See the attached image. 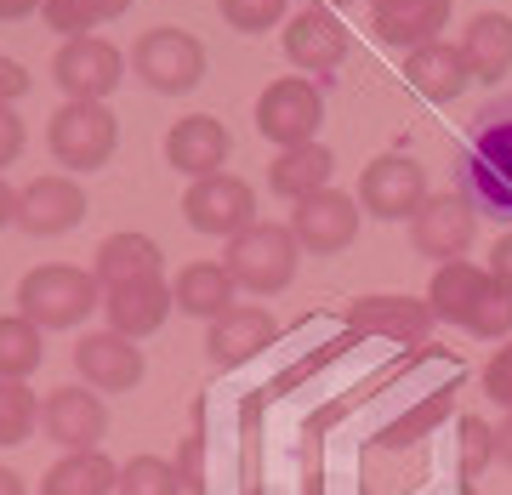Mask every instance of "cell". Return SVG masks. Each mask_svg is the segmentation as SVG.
I'll list each match as a JSON object with an SVG mask.
<instances>
[{
	"label": "cell",
	"mask_w": 512,
	"mask_h": 495,
	"mask_svg": "<svg viewBox=\"0 0 512 495\" xmlns=\"http://www.w3.org/2000/svg\"><path fill=\"white\" fill-rule=\"evenodd\" d=\"M490 285V268H478V262H444V268H433V285H427V308L439 313V319H450V325H467V313H473L478 291Z\"/></svg>",
	"instance_id": "4316f807"
},
{
	"label": "cell",
	"mask_w": 512,
	"mask_h": 495,
	"mask_svg": "<svg viewBox=\"0 0 512 495\" xmlns=\"http://www.w3.org/2000/svg\"><path fill=\"white\" fill-rule=\"evenodd\" d=\"M484 393H490V404H507L512 410V336H507V348L484 365Z\"/></svg>",
	"instance_id": "e575fe53"
},
{
	"label": "cell",
	"mask_w": 512,
	"mask_h": 495,
	"mask_svg": "<svg viewBox=\"0 0 512 495\" xmlns=\"http://www.w3.org/2000/svg\"><path fill=\"white\" fill-rule=\"evenodd\" d=\"M131 74L143 80L148 92L160 97H183L205 80V46L188 29H148L131 46Z\"/></svg>",
	"instance_id": "8992f818"
},
{
	"label": "cell",
	"mask_w": 512,
	"mask_h": 495,
	"mask_svg": "<svg viewBox=\"0 0 512 495\" xmlns=\"http://www.w3.org/2000/svg\"><path fill=\"white\" fill-rule=\"evenodd\" d=\"M103 308V279L74 262H40L18 279V313L40 330H74Z\"/></svg>",
	"instance_id": "7a4b0ae2"
},
{
	"label": "cell",
	"mask_w": 512,
	"mask_h": 495,
	"mask_svg": "<svg viewBox=\"0 0 512 495\" xmlns=\"http://www.w3.org/2000/svg\"><path fill=\"white\" fill-rule=\"evenodd\" d=\"M0 495H29V484H23L12 467H0Z\"/></svg>",
	"instance_id": "7bdbcfd3"
},
{
	"label": "cell",
	"mask_w": 512,
	"mask_h": 495,
	"mask_svg": "<svg viewBox=\"0 0 512 495\" xmlns=\"http://www.w3.org/2000/svg\"><path fill=\"white\" fill-rule=\"evenodd\" d=\"M370 6H387V0H370Z\"/></svg>",
	"instance_id": "bcb514c9"
},
{
	"label": "cell",
	"mask_w": 512,
	"mask_h": 495,
	"mask_svg": "<svg viewBox=\"0 0 512 495\" xmlns=\"http://www.w3.org/2000/svg\"><path fill=\"white\" fill-rule=\"evenodd\" d=\"M114 490H120V467L103 450H69L40 478V495H114Z\"/></svg>",
	"instance_id": "484cf974"
},
{
	"label": "cell",
	"mask_w": 512,
	"mask_h": 495,
	"mask_svg": "<svg viewBox=\"0 0 512 495\" xmlns=\"http://www.w3.org/2000/svg\"><path fill=\"white\" fill-rule=\"evenodd\" d=\"M165 257H160V245L148 234H109L103 245H97V262H92V274L103 279V291L109 285H131V279H160Z\"/></svg>",
	"instance_id": "d4e9b609"
},
{
	"label": "cell",
	"mask_w": 512,
	"mask_h": 495,
	"mask_svg": "<svg viewBox=\"0 0 512 495\" xmlns=\"http://www.w3.org/2000/svg\"><path fill=\"white\" fill-rule=\"evenodd\" d=\"M177 478H183V490H188V495H200V490H205V478H200V439H188V444H183V467H177Z\"/></svg>",
	"instance_id": "f35d334b"
},
{
	"label": "cell",
	"mask_w": 512,
	"mask_h": 495,
	"mask_svg": "<svg viewBox=\"0 0 512 495\" xmlns=\"http://www.w3.org/2000/svg\"><path fill=\"white\" fill-rule=\"evenodd\" d=\"M330 6H348V0H330Z\"/></svg>",
	"instance_id": "f6af8a7d"
},
{
	"label": "cell",
	"mask_w": 512,
	"mask_h": 495,
	"mask_svg": "<svg viewBox=\"0 0 512 495\" xmlns=\"http://www.w3.org/2000/svg\"><path fill=\"white\" fill-rule=\"evenodd\" d=\"M46 348H40V325L23 313H0V382H23L35 376Z\"/></svg>",
	"instance_id": "83f0119b"
},
{
	"label": "cell",
	"mask_w": 512,
	"mask_h": 495,
	"mask_svg": "<svg viewBox=\"0 0 512 495\" xmlns=\"http://www.w3.org/2000/svg\"><path fill=\"white\" fill-rule=\"evenodd\" d=\"M348 325L359 336H387V342H427L439 313L427 308V296H359L348 308Z\"/></svg>",
	"instance_id": "e0dca14e"
},
{
	"label": "cell",
	"mask_w": 512,
	"mask_h": 495,
	"mask_svg": "<svg viewBox=\"0 0 512 495\" xmlns=\"http://www.w3.org/2000/svg\"><path fill=\"white\" fill-rule=\"evenodd\" d=\"M6 222H18V194H12L6 177H0V228H6Z\"/></svg>",
	"instance_id": "b9f144b4"
},
{
	"label": "cell",
	"mask_w": 512,
	"mask_h": 495,
	"mask_svg": "<svg viewBox=\"0 0 512 495\" xmlns=\"http://www.w3.org/2000/svg\"><path fill=\"white\" fill-rule=\"evenodd\" d=\"M285 6L291 0H217V12L228 29H239V35H262L268 23L285 18Z\"/></svg>",
	"instance_id": "1f68e13d"
},
{
	"label": "cell",
	"mask_w": 512,
	"mask_h": 495,
	"mask_svg": "<svg viewBox=\"0 0 512 495\" xmlns=\"http://www.w3.org/2000/svg\"><path fill=\"white\" fill-rule=\"evenodd\" d=\"M461 57L478 86H501L512 69V18L507 12H478L461 35Z\"/></svg>",
	"instance_id": "7402d4cb"
},
{
	"label": "cell",
	"mask_w": 512,
	"mask_h": 495,
	"mask_svg": "<svg viewBox=\"0 0 512 495\" xmlns=\"http://www.w3.org/2000/svg\"><path fill=\"white\" fill-rule=\"evenodd\" d=\"M228 154H234V137H228V126L217 114H183L165 131V160L183 177H217Z\"/></svg>",
	"instance_id": "2e32d148"
},
{
	"label": "cell",
	"mask_w": 512,
	"mask_h": 495,
	"mask_svg": "<svg viewBox=\"0 0 512 495\" xmlns=\"http://www.w3.org/2000/svg\"><path fill=\"white\" fill-rule=\"evenodd\" d=\"M495 461V427L478 416H461V473L478 478Z\"/></svg>",
	"instance_id": "836d02e7"
},
{
	"label": "cell",
	"mask_w": 512,
	"mask_h": 495,
	"mask_svg": "<svg viewBox=\"0 0 512 495\" xmlns=\"http://www.w3.org/2000/svg\"><path fill=\"white\" fill-rule=\"evenodd\" d=\"M473 239H478V211L467 205V194H433V200L410 217V245L433 262L467 257Z\"/></svg>",
	"instance_id": "7c38bea8"
},
{
	"label": "cell",
	"mask_w": 512,
	"mask_h": 495,
	"mask_svg": "<svg viewBox=\"0 0 512 495\" xmlns=\"http://www.w3.org/2000/svg\"><path fill=\"white\" fill-rule=\"evenodd\" d=\"M234 274L222 268V262H188L183 274H177V285H171V296H177V313H188V319H222V313L234 308Z\"/></svg>",
	"instance_id": "cb8c5ba5"
},
{
	"label": "cell",
	"mask_w": 512,
	"mask_h": 495,
	"mask_svg": "<svg viewBox=\"0 0 512 495\" xmlns=\"http://www.w3.org/2000/svg\"><path fill=\"white\" fill-rule=\"evenodd\" d=\"M427 200H433V194H427V171H421V160H410V154H376V160L359 171V205H365L370 217L410 222Z\"/></svg>",
	"instance_id": "ba28073f"
},
{
	"label": "cell",
	"mask_w": 512,
	"mask_h": 495,
	"mask_svg": "<svg viewBox=\"0 0 512 495\" xmlns=\"http://www.w3.org/2000/svg\"><path fill=\"white\" fill-rule=\"evenodd\" d=\"M46 148L57 154L63 171H97L120 148V120L109 103H63L46 120Z\"/></svg>",
	"instance_id": "5b68a950"
},
{
	"label": "cell",
	"mask_w": 512,
	"mask_h": 495,
	"mask_svg": "<svg viewBox=\"0 0 512 495\" xmlns=\"http://www.w3.org/2000/svg\"><path fill=\"white\" fill-rule=\"evenodd\" d=\"M23 143H29V137H23L18 109H12V103H0V171H6V165L23 154Z\"/></svg>",
	"instance_id": "d590c367"
},
{
	"label": "cell",
	"mask_w": 512,
	"mask_h": 495,
	"mask_svg": "<svg viewBox=\"0 0 512 495\" xmlns=\"http://www.w3.org/2000/svg\"><path fill=\"white\" fill-rule=\"evenodd\" d=\"M171 308H177V296H171L165 274L160 279H131V285H109V291H103V319H109V330H120L131 342L154 336V330L171 319Z\"/></svg>",
	"instance_id": "ac0fdd59"
},
{
	"label": "cell",
	"mask_w": 512,
	"mask_h": 495,
	"mask_svg": "<svg viewBox=\"0 0 512 495\" xmlns=\"http://www.w3.org/2000/svg\"><path fill=\"white\" fill-rule=\"evenodd\" d=\"M46 0H0V23H18V18H29V12H40Z\"/></svg>",
	"instance_id": "ab89813d"
},
{
	"label": "cell",
	"mask_w": 512,
	"mask_h": 495,
	"mask_svg": "<svg viewBox=\"0 0 512 495\" xmlns=\"http://www.w3.org/2000/svg\"><path fill=\"white\" fill-rule=\"evenodd\" d=\"M29 86H35V74L23 69L18 57H6V52H0V103H18V97L29 92Z\"/></svg>",
	"instance_id": "8d00e7d4"
},
{
	"label": "cell",
	"mask_w": 512,
	"mask_h": 495,
	"mask_svg": "<svg viewBox=\"0 0 512 495\" xmlns=\"http://www.w3.org/2000/svg\"><path fill=\"white\" fill-rule=\"evenodd\" d=\"M40 18L52 23L63 40H80V35H92L97 23H103V12H97V0H46Z\"/></svg>",
	"instance_id": "d6a6232c"
},
{
	"label": "cell",
	"mask_w": 512,
	"mask_h": 495,
	"mask_svg": "<svg viewBox=\"0 0 512 495\" xmlns=\"http://www.w3.org/2000/svg\"><path fill=\"white\" fill-rule=\"evenodd\" d=\"M467 336H478V342H495V336H512V291L507 285H484L473 302V313H467Z\"/></svg>",
	"instance_id": "4dcf8cb0"
},
{
	"label": "cell",
	"mask_w": 512,
	"mask_h": 495,
	"mask_svg": "<svg viewBox=\"0 0 512 495\" xmlns=\"http://www.w3.org/2000/svg\"><path fill=\"white\" fill-rule=\"evenodd\" d=\"M461 495H478V490H461Z\"/></svg>",
	"instance_id": "7dc6e473"
},
{
	"label": "cell",
	"mask_w": 512,
	"mask_h": 495,
	"mask_svg": "<svg viewBox=\"0 0 512 495\" xmlns=\"http://www.w3.org/2000/svg\"><path fill=\"white\" fill-rule=\"evenodd\" d=\"M40 427H46V439L63 444V450H97L103 433H109V404L97 387H57L46 393L40 404Z\"/></svg>",
	"instance_id": "8fae6325"
},
{
	"label": "cell",
	"mask_w": 512,
	"mask_h": 495,
	"mask_svg": "<svg viewBox=\"0 0 512 495\" xmlns=\"http://www.w3.org/2000/svg\"><path fill=\"white\" fill-rule=\"evenodd\" d=\"M285 57H291L308 80L325 86L330 74L342 69V57H348V29H342V18H336L330 6L296 12V18L285 23Z\"/></svg>",
	"instance_id": "4fadbf2b"
},
{
	"label": "cell",
	"mask_w": 512,
	"mask_h": 495,
	"mask_svg": "<svg viewBox=\"0 0 512 495\" xmlns=\"http://www.w3.org/2000/svg\"><path fill=\"white\" fill-rule=\"evenodd\" d=\"M495 461H501V467H512V410H507V422L495 427Z\"/></svg>",
	"instance_id": "60d3db41"
},
{
	"label": "cell",
	"mask_w": 512,
	"mask_h": 495,
	"mask_svg": "<svg viewBox=\"0 0 512 495\" xmlns=\"http://www.w3.org/2000/svg\"><path fill=\"white\" fill-rule=\"evenodd\" d=\"M370 23H376V35H382L387 46L416 52V46L444 35L450 0H387V6H370Z\"/></svg>",
	"instance_id": "44dd1931"
},
{
	"label": "cell",
	"mask_w": 512,
	"mask_h": 495,
	"mask_svg": "<svg viewBox=\"0 0 512 495\" xmlns=\"http://www.w3.org/2000/svg\"><path fill=\"white\" fill-rule=\"evenodd\" d=\"M456 177L473 211L512 222V97H495L473 114Z\"/></svg>",
	"instance_id": "6da1fadb"
},
{
	"label": "cell",
	"mask_w": 512,
	"mask_h": 495,
	"mask_svg": "<svg viewBox=\"0 0 512 495\" xmlns=\"http://www.w3.org/2000/svg\"><path fill=\"white\" fill-rule=\"evenodd\" d=\"M330 171H336V154L325 143H302V148H279V160L268 165V194L279 200H308L319 188H330Z\"/></svg>",
	"instance_id": "603a6c76"
},
{
	"label": "cell",
	"mask_w": 512,
	"mask_h": 495,
	"mask_svg": "<svg viewBox=\"0 0 512 495\" xmlns=\"http://www.w3.org/2000/svg\"><path fill=\"white\" fill-rule=\"evenodd\" d=\"M97 12H103V23H114V18H126L131 12V0H97Z\"/></svg>",
	"instance_id": "ee69618b"
},
{
	"label": "cell",
	"mask_w": 512,
	"mask_h": 495,
	"mask_svg": "<svg viewBox=\"0 0 512 495\" xmlns=\"http://www.w3.org/2000/svg\"><path fill=\"white\" fill-rule=\"evenodd\" d=\"M183 217L194 234L234 239L256 222V188L245 177H194V188L183 194Z\"/></svg>",
	"instance_id": "9c48e42d"
},
{
	"label": "cell",
	"mask_w": 512,
	"mask_h": 495,
	"mask_svg": "<svg viewBox=\"0 0 512 495\" xmlns=\"http://www.w3.org/2000/svg\"><path fill=\"white\" fill-rule=\"evenodd\" d=\"M291 234L308 257H336L359 239V200L342 188H319L308 200H296L291 211Z\"/></svg>",
	"instance_id": "30bf717a"
},
{
	"label": "cell",
	"mask_w": 512,
	"mask_h": 495,
	"mask_svg": "<svg viewBox=\"0 0 512 495\" xmlns=\"http://www.w3.org/2000/svg\"><path fill=\"white\" fill-rule=\"evenodd\" d=\"M484 268H490L495 285H507V291H512V234L495 239V251H490V262H484Z\"/></svg>",
	"instance_id": "74e56055"
},
{
	"label": "cell",
	"mask_w": 512,
	"mask_h": 495,
	"mask_svg": "<svg viewBox=\"0 0 512 495\" xmlns=\"http://www.w3.org/2000/svg\"><path fill=\"white\" fill-rule=\"evenodd\" d=\"M319 126H325V86L319 80L285 74V80L262 86V97H256V131H262V143H274V148L319 143Z\"/></svg>",
	"instance_id": "277c9868"
},
{
	"label": "cell",
	"mask_w": 512,
	"mask_h": 495,
	"mask_svg": "<svg viewBox=\"0 0 512 495\" xmlns=\"http://www.w3.org/2000/svg\"><path fill=\"white\" fill-rule=\"evenodd\" d=\"M92 200L74 177H35L29 188H18V228L35 239H57L69 234L74 222H86Z\"/></svg>",
	"instance_id": "5bb4252c"
},
{
	"label": "cell",
	"mask_w": 512,
	"mask_h": 495,
	"mask_svg": "<svg viewBox=\"0 0 512 495\" xmlns=\"http://www.w3.org/2000/svg\"><path fill=\"white\" fill-rule=\"evenodd\" d=\"M52 80L63 86L69 103H109L120 92V80H126V52L97 35L63 40L52 57Z\"/></svg>",
	"instance_id": "52a82bcc"
},
{
	"label": "cell",
	"mask_w": 512,
	"mask_h": 495,
	"mask_svg": "<svg viewBox=\"0 0 512 495\" xmlns=\"http://www.w3.org/2000/svg\"><path fill=\"white\" fill-rule=\"evenodd\" d=\"M274 336H279L274 313L245 302V308H228L222 319H211V325H205V353H211V365L234 370V365H245V359H256V353L268 348Z\"/></svg>",
	"instance_id": "d6986e66"
},
{
	"label": "cell",
	"mask_w": 512,
	"mask_h": 495,
	"mask_svg": "<svg viewBox=\"0 0 512 495\" xmlns=\"http://www.w3.org/2000/svg\"><path fill=\"white\" fill-rule=\"evenodd\" d=\"M114 495H183V478L165 456H131L120 467V490Z\"/></svg>",
	"instance_id": "f546056e"
},
{
	"label": "cell",
	"mask_w": 512,
	"mask_h": 495,
	"mask_svg": "<svg viewBox=\"0 0 512 495\" xmlns=\"http://www.w3.org/2000/svg\"><path fill=\"white\" fill-rule=\"evenodd\" d=\"M404 80H410L427 103H456V97L473 86L467 57H461V46H450V40H427L416 52H404Z\"/></svg>",
	"instance_id": "ffe728a7"
},
{
	"label": "cell",
	"mask_w": 512,
	"mask_h": 495,
	"mask_svg": "<svg viewBox=\"0 0 512 495\" xmlns=\"http://www.w3.org/2000/svg\"><path fill=\"white\" fill-rule=\"evenodd\" d=\"M40 427V399L23 382H0V450L29 444Z\"/></svg>",
	"instance_id": "f1b7e54d"
},
{
	"label": "cell",
	"mask_w": 512,
	"mask_h": 495,
	"mask_svg": "<svg viewBox=\"0 0 512 495\" xmlns=\"http://www.w3.org/2000/svg\"><path fill=\"white\" fill-rule=\"evenodd\" d=\"M296 262H302V245H296L291 222H251L245 234L228 239V257H222V268L234 274L239 291L279 296L296 279Z\"/></svg>",
	"instance_id": "3957f363"
},
{
	"label": "cell",
	"mask_w": 512,
	"mask_h": 495,
	"mask_svg": "<svg viewBox=\"0 0 512 495\" xmlns=\"http://www.w3.org/2000/svg\"><path fill=\"white\" fill-rule=\"evenodd\" d=\"M74 370L97 393H131V387L143 382L148 365H143V353H137L131 336H120V330H92V336L74 342Z\"/></svg>",
	"instance_id": "9a60e30c"
}]
</instances>
